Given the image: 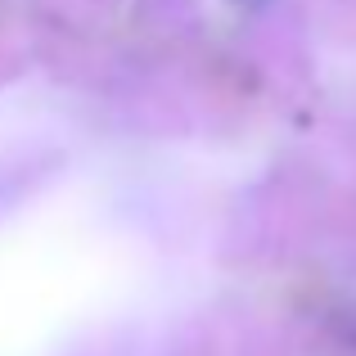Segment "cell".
Wrapping results in <instances>:
<instances>
[{"label": "cell", "mask_w": 356, "mask_h": 356, "mask_svg": "<svg viewBox=\"0 0 356 356\" xmlns=\"http://www.w3.org/2000/svg\"><path fill=\"white\" fill-rule=\"evenodd\" d=\"M230 5H239V9H257V5H266V0H230Z\"/></svg>", "instance_id": "1"}]
</instances>
